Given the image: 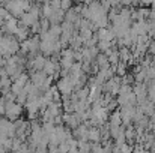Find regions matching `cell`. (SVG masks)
Listing matches in <instances>:
<instances>
[{
  "instance_id": "1",
  "label": "cell",
  "mask_w": 155,
  "mask_h": 153,
  "mask_svg": "<svg viewBox=\"0 0 155 153\" xmlns=\"http://www.w3.org/2000/svg\"><path fill=\"white\" fill-rule=\"evenodd\" d=\"M23 105H20L18 102H12V104H6V119L11 122H15L18 119H21L23 114Z\"/></svg>"
},
{
  "instance_id": "2",
  "label": "cell",
  "mask_w": 155,
  "mask_h": 153,
  "mask_svg": "<svg viewBox=\"0 0 155 153\" xmlns=\"http://www.w3.org/2000/svg\"><path fill=\"white\" fill-rule=\"evenodd\" d=\"M56 87L57 90L60 92L62 96H69L74 93V84L71 83L69 77H63V78H59L57 83H56Z\"/></svg>"
},
{
  "instance_id": "3",
  "label": "cell",
  "mask_w": 155,
  "mask_h": 153,
  "mask_svg": "<svg viewBox=\"0 0 155 153\" xmlns=\"http://www.w3.org/2000/svg\"><path fill=\"white\" fill-rule=\"evenodd\" d=\"M62 120H63L65 126H68L71 131L77 129V128L83 123V122H81V119H80V116H78L77 113H71V114L65 113V114L62 116Z\"/></svg>"
},
{
  "instance_id": "4",
  "label": "cell",
  "mask_w": 155,
  "mask_h": 153,
  "mask_svg": "<svg viewBox=\"0 0 155 153\" xmlns=\"http://www.w3.org/2000/svg\"><path fill=\"white\" fill-rule=\"evenodd\" d=\"M29 75H30V83H32L35 87H38L39 90H42V87L45 86V83H47V80H48L47 74H45L44 71H39V72H30Z\"/></svg>"
},
{
  "instance_id": "5",
  "label": "cell",
  "mask_w": 155,
  "mask_h": 153,
  "mask_svg": "<svg viewBox=\"0 0 155 153\" xmlns=\"http://www.w3.org/2000/svg\"><path fill=\"white\" fill-rule=\"evenodd\" d=\"M72 137L77 141H89V126L81 123L77 129L72 131Z\"/></svg>"
},
{
  "instance_id": "6",
  "label": "cell",
  "mask_w": 155,
  "mask_h": 153,
  "mask_svg": "<svg viewBox=\"0 0 155 153\" xmlns=\"http://www.w3.org/2000/svg\"><path fill=\"white\" fill-rule=\"evenodd\" d=\"M108 125L110 126H122V116H120L119 108L116 111L110 113V116H108Z\"/></svg>"
},
{
  "instance_id": "7",
  "label": "cell",
  "mask_w": 155,
  "mask_h": 153,
  "mask_svg": "<svg viewBox=\"0 0 155 153\" xmlns=\"http://www.w3.org/2000/svg\"><path fill=\"white\" fill-rule=\"evenodd\" d=\"M95 63H97V66H98V69H100V71H105V69L111 68V66H110V63H108L107 56L103 54V53H100V54H98V57L95 59Z\"/></svg>"
},
{
  "instance_id": "8",
  "label": "cell",
  "mask_w": 155,
  "mask_h": 153,
  "mask_svg": "<svg viewBox=\"0 0 155 153\" xmlns=\"http://www.w3.org/2000/svg\"><path fill=\"white\" fill-rule=\"evenodd\" d=\"M89 143H94V144L101 143V131H100V128H89Z\"/></svg>"
},
{
  "instance_id": "9",
  "label": "cell",
  "mask_w": 155,
  "mask_h": 153,
  "mask_svg": "<svg viewBox=\"0 0 155 153\" xmlns=\"http://www.w3.org/2000/svg\"><path fill=\"white\" fill-rule=\"evenodd\" d=\"M114 71H116V75H117L119 78H124V77L127 75V63L119 62V65L114 66Z\"/></svg>"
},
{
  "instance_id": "10",
  "label": "cell",
  "mask_w": 155,
  "mask_h": 153,
  "mask_svg": "<svg viewBox=\"0 0 155 153\" xmlns=\"http://www.w3.org/2000/svg\"><path fill=\"white\" fill-rule=\"evenodd\" d=\"M72 3L71 2H68V0H65V2H60V9L62 11H65V12H68L69 9H72Z\"/></svg>"
},
{
  "instance_id": "11",
  "label": "cell",
  "mask_w": 155,
  "mask_h": 153,
  "mask_svg": "<svg viewBox=\"0 0 155 153\" xmlns=\"http://www.w3.org/2000/svg\"><path fill=\"white\" fill-rule=\"evenodd\" d=\"M120 152H122V153H133V152H134V147H133L131 144L125 143L124 146H120Z\"/></svg>"
},
{
  "instance_id": "12",
  "label": "cell",
  "mask_w": 155,
  "mask_h": 153,
  "mask_svg": "<svg viewBox=\"0 0 155 153\" xmlns=\"http://www.w3.org/2000/svg\"><path fill=\"white\" fill-rule=\"evenodd\" d=\"M5 114H6V102L3 96H0V117H3Z\"/></svg>"
},
{
  "instance_id": "13",
  "label": "cell",
  "mask_w": 155,
  "mask_h": 153,
  "mask_svg": "<svg viewBox=\"0 0 155 153\" xmlns=\"http://www.w3.org/2000/svg\"><path fill=\"white\" fill-rule=\"evenodd\" d=\"M148 54H151V56H154V57H155V39H152V41H151V44H149Z\"/></svg>"
},
{
  "instance_id": "14",
  "label": "cell",
  "mask_w": 155,
  "mask_h": 153,
  "mask_svg": "<svg viewBox=\"0 0 155 153\" xmlns=\"http://www.w3.org/2000/svg\"><path fill=\"white\" fill-rule=\"evenodd\" d=\"M111 153H122V152H120V147L114 146V147H113V150H111Z\"/></svg>"
},
{
  "instance_id": "15",
  "label": "cell",
  "mask_w": 155,
  "mask_h": 153,
  "mask_svg": "<svg viewBox=\"0 0 155 153\" xmlns=\"http://www.w3.org/2000/svg\"><path fill=\"white\" fill-rule=\"evenodd\" d=\"M47 153H51V152H47Z\"/></svg>"
}]
</instances>
